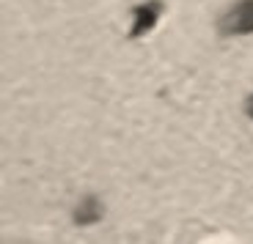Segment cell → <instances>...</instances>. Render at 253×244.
<instances>
[{
	"instance_id": "1",
	"label": "cell",
	"mask_w": 253,
	"mask_h": 244,
	"mask_svg": "<svg viewBox=\"0 0 253 244\" xmlns=\"http://www.w3.org/2000/svg\"><path fill=\"white\" fill-rule=\"evenodd\" d=\"M217 31L223 36H245V33H253V0H237L234 6H228V11L217 22Z\"/></svg>"
},
{
	"instance_id": "2",
	"label": "cell",
	"mask_w": 253,
	"mask_h": 244,
	"mask_svg": "<svg viewBox=\"0 0 253 244\" xmlns=\"http://www.w3.org/2000/svg\"><path fill=\"white\" fill-rule=\"evenodd\" d=\"M160 11H163V3H160V0H152V3H140V6H135V22H132L129 36L138 38V36H143V33H149L154 28V22H157Z\"/></svg>"
},
{
	"instance_id": "4",
	"label": "cell",
	"mask_w": 253,
	"mask_h": 244,
	"mask_svg": "<svg viewBox=\"0 0 253 244\" xmlns=\"http://www.w3.org/2000/svg\"><path fill=\"white\" fill-rule=\"evenodd\" d=\"M245 113H248V115H251V118H253V94L248 96V102H245Z\"/></svg>"
},
{
	"instance_id": "3",
	"label": "cell",
	"mask_w": 253,
	"mask_h": 244,
	"mask_svg": "<svg viewBox=\"0 0 253 244\" xmlns=\"http://www.w3.org/2000/svg\"><path fill=\"white\" fill-rule=\"evenodd\" d=\"M102 211H105V209L99 206V201H96L94 195H88V198H83L80 206H77L75 222H77V225H94V222H99V219H102Z\"/></svg>"
}]
</instances>
